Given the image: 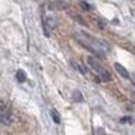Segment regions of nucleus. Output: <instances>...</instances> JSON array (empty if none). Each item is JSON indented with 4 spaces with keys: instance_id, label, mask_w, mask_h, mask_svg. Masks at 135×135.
<instances>
[{
    "instance_id": "nucleus-1",
    "label": "nucleus",
    "mask_w": 135,
    "mask_h": 135,
    "mask_svg": "<svg viewBox=\"0 0 135 135\" xmlns=\"http://www.w3.org/2000/svg\"><path fill=\"white\" fill-rule=\"evenodd\" d=\"M74 38L83 47H85L86 50L91 51L93 54H95L96 56H98V57H104L105 52L109 50V46L107 45V43L93 37L91 35H89L88 32H84V31L75 32Z\"/></svg>"
},
{
    "instance_id": "nucleus-2",
    "label": "nucleus",
    "mask_w": 135,
    "mask_h": 135,
    "mask_svg": "<svg viewBox=\"0 0 135 135\" xmlns=\"http://www.w3.org/2000/svg\"><path fill=\"white\" fill-rule=\"evenodd\" d=\"M86 61H88V64H89V65L91 66V69H93L94 71L97 74V76H100V78L102 79V81L109 82L110 79H112V76H110V74L108 72V70L104 69V68L101 65V63H98V62L96 61L95 57L89 56L88 58H86Z\"/></svg>"
},
{
    "instance_id": "nucleus-3",
    "label": "nucleus",
    "mask_w": 135,
    "mask_h": 135,
    "mask_svg": "<svg viewBox=\"0 0 135 135\" xmlns=\"http://www.w3.org/2000/svg\"><path fill=\"white\" fill-rule=\"evenodd\" d=\"M0 122L4 126H9L12 124V115H11V110L7 107L6 104L2 103L0 107Z\"/></svg>"
},
{
    "instance_id": "nucleus-4",
    "label": "nucleus",
    "mask_w": 135,
    "mask_h": 135,
    "mask_svg": "<svg viewBox=\"0 0 135 135\" xmlns=\"http://www.w3.org/2000/svg\"><path fill=\"white\" fill-rule=\"evenodd\" d=\"M114 68H115V70H116L117 74L121 75L123 78H127V79L129 78V72L127 71V69H126V68H124L123 65H121L120 63H115V64H114Z\"/></svg>"
},
{
    "instance_id": "nucleus-5",
    "label": "nucleus",
    "mask_w": 135,
    "mask_h": 135,
    "mask_svg": "<svg viewBox=\"0 0 135 135\" xmlns=\"http://www.w3.org/2000/svg\"><path fill=\"white\" fill-rule=\"evenodd\" d=\"M71 64H72V66H74L77 71L81 72L82 75H86V74H88V69H86L83 64H79V63H77V62H75V61H71Z\"/></svg>"
},
{
    "instance_id": "nucleus-6",
    "label": "nucleus",
    "mask_w": 135,
    "mask_h": 135,
    "mask_svg": "<svg viewBox=\"0 0 135 135\" xmlns=\"http://www.w3.org/2000/svg\"><path fill=\"white\" fill-rule=\"evenodd\" d=\"M17 79H18L19 83H24V82L26 81V74L24 72V70L19 69L18 71H17Z\"/></svg>"
},
{
    "instance_id": "nucleus-7",
    "label": "nucleus",
    "mask_w": 135,
    "mask_h": 135,
    "mask_svg": "<svg viewBox=\"0 0 135 135\" xmlns=\"http://www.w3.org/2000/svg\"><path fill=\"white\" fill-rule=\"evenodd\" d=\"M51 117H52L55 123H57V124L61 123V115L57 113L56 109H51Z\"/></svg>"
},
{
    "instance_id": "nucleus-8",
    "label": "nucleus",
    "mask_w": 135,
    "mask_h": 135,
    "mask_svg": "<svg viewBox=\"0 0 135 135\" xmlns=\"http://www.w3.org/2000/svg\"><path fill=\"white\" fill-rule=\"evenodd\" d=\"M74 98L77 101V102H82V101H83V97H82L81 93H79L78 90H75V93H74Z\"/></svg>"
},
{
    "instance_id": "nucleus-9",
    "label": "nucleus",
    "mask_w": 135,
    "mask_h": 135,
    "mask_svg": "<svg viewBox=\"0 0 135 135\" xmlns=\"http://www.w3.org/2000/svg\"><path fill=\"white\" fill-rule=\"evenodd\" d=\"M71 17L75 19V20H77V21H78L79 24H82V25H86V24L84 23V20H83V19H82L81 17H79V14H71Z\"/></svg>"
},
{
    "instance_id": "nucleus-10",
    "label": "nucleus",
    "mask_w": 135,
    "mask_h": 135,
    "mask_svg": "<svg viewBox=\"0 0 135 135\" xmlns=\"http://www.w3.org/2000/svg\"><path fill=\"white\" fill-rule=\"evenodd\" d=\"M81 5H82V7H83L84 9H86V11H89V9H90V7H89V5L86 4V2H84V1H81Z\"/></svg>"
},
{
    "instance_id": "nucleus-11",
    "label": "nucleus",
    "mask_w": 135,
    "mask_h": 135,
    "mask_svg": "<svg viewBox=\"0 0 135 135\" xmlns=\"http://www.w3.org/2000/svg\"><path fill=\"white\" fill-rule=\"evenodd\" d=\"M59 4H61V2H55V5H59ZM62 5H65V4H64V2H63V4H62ZM64 7H65V6H55V7H54V8H57V9H61V8H64Z\"/></svg>"
},
{
    "instance_id": "nucleus-12",
    "label": "nucleus",
    "mask_w": 135,
    "mask_h": 135,
    "mask_svg": "<svg viewBox=\"0 0 135 135\" xmlns=\"http://www.w3.org/2000/svg\"><path fill=\"white\" fill-rule=\"evenodd\" d=\"M129 120H131V117H122V119H121V123H126V122H128Z\"/></svg>"
},
{
    "instance_id": "nucleus-13",
    "label": "nucleus",
    "mask_w": 135,
    "mask_h": 135,
    "mask_svg": "<svg viewBox=\"0 0 135 135\" xmlns=\"http://www.w3.org/2000/svg\"><path fill=\"white\" fill-rule=\"evenodd\" d=\"M131 50H132V51H133V52H134V54H135V47H132V49H131Z\"/></svg>"
}]
</instances>
